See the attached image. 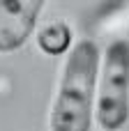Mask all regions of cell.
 Instances as JSON below:
<instances>
[{
  "label": "cell",
  "instance_id": "1",
  "mask_svg": "<svg viewBox=\"0 0 129 131\" xmlns=\"http://www.w3.org/2000/svg\"><path fill=\"white\" fill-rule=\"evenodd\" d=\"M102 53L92 39L74 41L65 55L48 113V131H90L95 120Z\"/></svg>",
  "mask_w": 129,
  "mask_h": 131
},
{
  "label": "cell",
  "instance_id": "2",
  "mask_svg": "<svg viewBox=\"0 0 129 131\" xmlns=\"http://www.w3.org/2000/svg\"><path fill=\"white\" fill-rule=\"evenodd\" d=\"M95 120L104 131H120L129 122V41L113 39L102 53Z\"/></svg>",
  "mask_w": 129,
  "mask_h": 131
},
{
  "label": "cell",
  "instance_id": "3",
  "mask_svg": "<svg viewBox=\"0 0 129 131\" xmlns=\"http://www.w3.org/2000/svg\"><path fill=\"white\" fill-rule=\"evenodd\" d=\"M48 0H0V53H16L37 30Z\"/></svg>",
  "mask_w": 129,
  "mask_h": 131
},
{
  "label": "cell",
  "instance_id": "4",
  "mask_svg": "<svg viewBox=\"0 0 129 131\" xmlns=\"http://www.w3.org/2000/svg\"><path fill=\"white\" fill-rule=\"evenodd\" d=\"M37 46L42 53L58 58V55H67L69 48L74 46V32L69 28L67 21H51L44 28L37 30Z\"/></svg>",
  "mask_w": 129,
  "mask_h": 131
}]
</instances>
